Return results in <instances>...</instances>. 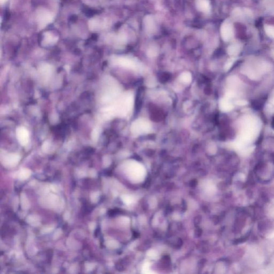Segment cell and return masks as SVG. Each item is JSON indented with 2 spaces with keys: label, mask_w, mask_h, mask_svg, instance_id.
<instances>
[{
  "label": "cell",
  "mask_w": 274,
  "mask_h": 274,
  "mask_svg": "<svg viewBox=\"0 0 274 274\" xmlns=\"http://www.w3.org/2000/svg\"><path fill=\"white\" fill-rule=\"evenodd\" d=\"M265 32L271 38L274 39V27L270 25H265Z\"/></svg>",
  "instance_id": "30bf717a"
},
{
  "label": "cell",
  "mask_w": 274,
  "mask_h": 274,
  "mask_svg": "<svg viewBox=\"0 0 274 274\" xmlns=\"http://www.w3.org/2000/svg\"><path fill=\"white\" fill-rule=\"evenodd\" d=\"M145 30L148 34H152L155 30V24L152 16H147L144 20Z\"/></svg>",
  "instance_id": "277c9868"
},
{
  "label": "cell",
  "mask_w": 274,
  "mask_h": 274,
  "mask_svg": "<svg viewBox=\"0 0 274 274\" xmlns=\"http://www.w3.org/2000/svg\"></svg>",
  "instance_id": "9a60e30c"
},
{
  "label": "cell",
  "mask_w": 274,
  "mask_h": 274,
  "mask_svg": "<svg viewBox=\"0 0 274 274\" xmlns=\"http://www.w3.org/2000/svg\"><path fill=\"white\" fill-rule=\"evenodd\" d=\"M180 79L182 82L185 84H189L192 80V76L190 73L188 72H185L181 74Z\"/></svg>",
  "instance_id": "9c48e42d"
},
{
  "label": "cell",
  "mask_w": 274,
  "mask_h": 274,
  "mask_svg": "<svg viewBox=\"0 0 274 274\" xmlns=\"http://www.w3.org/2000/svg\"><path fill=\"white\" fill-rule=\"evenodd\" d=\"M266 7L270 12L274 13V0H266Z\"/></svg>",
  "instance_id": "8fae6325"
},
{
  "label": "cell",
  "mask_w": 274,
  "mask_h": 274,
  "mask_svg": "<svg viewBox=\"0 0 274 274\" xmlns=\"http://www.w3.org/2000/svg\"><path fill=\"white\" fill-rule=\"evenodd\" d=\"M118 63L123 67H126L128 68H137V64L135 61L128 58L122 57L118 60Z\"/></svg>",
  "instance_id": "8992f818"
},
{
  "label": "cell",
  "mask_w": 274,
  "mask_h": 274,
  "mask_svg": "<svg viewBox=\"0 0 274 274\" xmlns=\"http://www.w3.org/2000/svg\"><path fill=\"white\" fill-rule=\"evenodd\" d=\"M234 61H235L234 59H229L225 65V70L227 71L229 70L231 67H232V64H233V63H234Z\"/></svg>",
  "instance_id": "7c38bea8"
},
{
  "label": "cell",
  "mask_w": 274,
  "mask_h": 274,
  "mask_svg": "<svg viewBox=\"0 0 274 274\" xmlns=\"http://www.w3.org/2000/svg\"><path fill=\"white\" fill-rule=\"evenodd\" d=\"M221 36L225 42L230 41L234 36V29L232 24L229 21H224L221 27Z\"/></svg>",
  "instance_id": "7a4b0ae2"
},
{
  "label": "cell",
  "mask_w": 274,
  "mask_h": 274,
  "mask_svg": "<svg viewBox=\"0 0 274 274\" xmlns=\"http://www.w3.org/2000/svg\"><path fill=\"white\" fill-rule=\"evenodd\" d=\"M151 130L149 123L143 119H138L133 122L131 127V130L135 135H143L149 133Z\"/></svg>",
  "instance_id": "6da1fadb"
},
{
  "label": "cell",
  "mask_w": 274,
  "mask_h": 274,
  "mask_svg": "<svg viewBox=\"0 0 274 274\" xmlns=\"http://www.w3.org/2000/svg\"></svg>",
  "instance_id": "2e32d148"
},
{
  "label": "cell",
  "mask_w": 274,
  "mask_h": 274,
  "mask_svg": "<svg viewBox=\"0 0 274 274\" xmlns=\"http://www.w3.org/2000/svg\"><path fill=\"white\" fill-rule=\"evenodd\" d=\"M236 103L238 106H245V105L248 104V102L244 101V100H239V101H237Z\"/></svg>",
  "instance_id": "5bb4252c"
},
{
  "label": "cell",
  "mask_w": 274,
  "mask_h": 274,
  "mask_svg": "<svg viewBox=\"0 0 274 274\" xmlns=\"http://www.w3.org/2000/svg\"><path fill=\"white\" fill-rule=\"evenodd\" d=\"M240 51V47L238 44L231 45L228 48V53L230 55H237L239 53Z\"/></svg>",
  "instance_id": "ba28073f"
},
{
  "label": "cell",
  "mask_w": 274,
  "mask_h": 274,
  "mask_svg": "<svg viewBox=\"0 0 274 274\" xmlns=\"http://www.w3.org/2000/svg\"><path fill=\"white\" fill-rule=\"evenodd\" d=\"M196 7L200 12L208 13L210 11V4L209 0H196Z\"/></svg>",
  "instance_id": "5b68a950"
},
{
  "label": "cell",
  "mask_w": 274,
  "mask_h": 274,
  "mask_svg": "<svg viewBox=\"0 0 274 274\" xmlns=\"http://www.w3.org/2000/svg\"><path fill=\"white\" fill-rule=\"evenodd\" d=\"M156 53H157V50L155 48H151L148 51V54L149 56H154L156 55Z\"/></svg>",
  "instance_id": "4fadbf2b"
},
{
  "label": "cell",
  "mask_w": 274,
  "mask_h": 274,
  "mask_svg": "<svg viewBox=\"0 0 274 274\" xmlns=\"http://www.w3.org/2000/svg\"><path fill=\"white\" fill-rule=\"evenodd\" d=\"M18 140L22 145H26L29 140V134L25 128H19L17 130Z\"/></svg>",
  "instance_id": "3957f363"
},
{
  "label": "cell",
  "mask_w": 274,
  "mask_h": 274,
  "mask_svg": "<svg viewBox=\"0 0 274 274\" xmlns=\"http://www.w3.org/2000/svg\"><path fill=\"white\" fill-rule=\"evenodd\" d=\"M234 107L232 104L228 101V99L225 97L221 99L220 101V108L223 112H228L231 111Z\"/></svg>",
  "instance_id": "52a82bcc"
}]
</instances>
